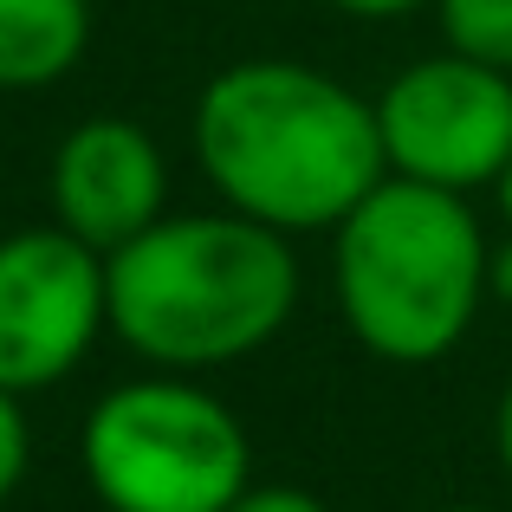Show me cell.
<instances>
[{
  "instance_id": "6da1fadb",
  "label": "cell",
  "mask_w": 512,
  "mask_h": 512,
  "mask_svg": "<svg viewBox=\"0 0 512 512\" xmlns=\"http://www.w3.org/2000/svg\"><path fill=\"white\" fill-rule=\"evenodd\" d=\"M195 163L273 234L338 227L389 175L376 104L299 59H240L195 98Z\"/></svg>"
},
{
  "instance_id": "7a4b0ae2",
  "label": "cell",
  "mask_w": 512,
  "mask_h": 512,
  "mask_svg": "<svg viewBox=\"0 0 512 512\" xmlns=\"http://www.w3.org/2000/svg\"><path fill=\"white\" fill-rule=\"evenodd\" d=\"M111 331L156 370H221L253 357L299 305L286 234L247 214H163L104 260Z\"/></svg>"
},
{
  "instance_id": "3957f363",
  "label": "cell",
  "mask_w": 512,
  "mask_h": 512,
  "mask_svg": "<svg viewBox=\"0 0 512 512\" xmlns=\"http://www.w3.org/2000/svg\"><path fill=\"white\" fill-rule=\"evenodd\" d=\"M331 234L338 312L370 357L435 363L467 338L487 299V234L461 195L383 175Z\"/></svg>"
},
{
  "instance_id": "277c9868",
  "label": "cell",
  "mask_w": 512,
  "mask_h": 512,
  "mask_svg": "<svg viewBox=\"0 0 512 512\" xmlns=\"http://www.w3.org/2000/svg\"><path fill=\"white\" fill-rule=\"evenodd\" d=\"M104 512H227L253 487L247 428L188 376H137L91 402L78 435Z\"/></svg>"
},
{
  "instance_id": "5b68a950",
  "label": "cell",
  "mask_w": 512,
  "mask_h": 512,
  "mask_svg": "<svg viewBox=\"0 0 512 512\" xmlns=\"http://www.w3.org/2000/svg\"><path fill=\"white\" fill-rule=\"evenodd\" d=\"M376 137L389 175L448 195L487 188L512 163V78L461 52L415 59L376 98Z\"/></svg>"
},
{
  "instance_id": "8992f818",
  "label": "cell",
  "mask_w": 512,
  "mask_h": 512,
  "mask_svg": "<svg viewBox=\"0 0 512 512\" xmlns=\"http://www.w3.org/2000/svg\"><path fill=\"white\" fill-rule=\"evenodd\" d=\"M104 325L111 286L98 247L65 234L59 221L0 240V389H52L85 363Z\"/></svg>"
},
{
  "instance_id": "52a82bcc",
  "label": "cell",
  "mask_w": 512,
  "mask_h": 512,
  "mask_svg": "<svg viewBox=\"0 0 512 512\" xmlns=\"http://www.w3.org/2000/svg\"><path fill=\"white\" fill-rule=\"evenodd\" d=\"M163 201H169L163 150L130 117H91L52 156V214L65 234L98 247L104 260L130 247L143 227L163 221Z\"/></svg>"
},
{
  "instance_id": "ba28073f",
  "label": "cell",
  "mask_w": 512,
  "mask_h": 512,
  "mask_svg": "<svg viewBox=\"0 0 512 512\" xmlns=\"http://www.w3.org/2000/svg\"><path fill=\"white\" fill-rule=\"evenodd\" d=\"M91 46V0H0V91H39Z\"/></svg>"
},
{
  "instance_id": "9c48e42d",
  "label": "cell",
  "mask_w": 512,
  "mask_h": 512,
  "mask_svg": "<svg viewBox=\"0 0 512 512\" xmlns=\"http://www.w3.org/2000/svg\"><path fill=\"white\" fill-rule=\"evenodd\" d=\"M448 52L512 78V0H435Z\"/></svg>"
},
{
  "instance_id": "30bf717a",
  "label": "cell",
  "mask_w": 512,
  "mask_h": 512,
  "mask_svg": "<svg viewBox=\"0 0 512 512\" xmlns=\"http://www.w3.org/2000/svg\"><path fill=\"white\" fill-rule=\"evenodd\" d=\"M26 461H33V435H26L20 396H13V389H0V506H7L13 487L26 480Z\"/></svg>"
},
{
  "instance_id": "8fae6325",
  "label": "cell",
  "mask_w": 512,
  "mask_h": 512,
  "mask_svg": "<svg viewBox=\"0 0 512 512\" xmlns=\"http://www.w3.org/2000/svg\"><path fill=\"white\" fill-rule=\"evenodd\" d=\"M227 512H331L318 493H305V487H279V480H266V487H247Z\"/></svg>"
},
{
  "instance_id": "7c38bea8",
  "label": "cell",
  "mask_w": 512,
  "mask_h": 512,
  "mask_svg": "<svg viewBox=\"0 0 512 512\" xmlns=\"http://www.w3.org/2000/svg\"><path fill=\"white\" fill-rule=\"evenodd\" d=\"M487 292L512 305V234L500 240V247H487Z\"/></svg>"
},
{
  "instance_id": "4fadbf2b",
  "label": "cell",
  "mask_w": 512,
  "mask_h": 512,
  "mask_svg": "<svg viewBox=\"0 0 512 512\" xmlns=\"http://www.w3.org/2000/svg\"><path fill=\"white\" fill-rule=\"evenodd\" d=\"M338 13H357V20H402V13H415L422 0H331Z\"/></svg>"
},
{
  "instance_id": "5bb4252c",
  "label": "cell",
  "mask_w": 512,
  "mask_h": 512,
  "mask_svg": "<svg viewBox=\"0 0 512 512\" xmlns=\"http://www.w3.org/2000/svg\"><path fill=\"white\" fill-rule=\"evenodd\" d=\"M493 441H500V461H506V474H512V383H506V396H500V415H493Z\"/></svg>"
},
{
  "instance_id": "9a60e30c",
  "label": "cell",
  "mask_w": 512,
  "mask_h": 512,
  "mask_svg": "<svg viewBox=\"0 0 512 512\" xmlns=\"http://www.w3.org/2000/svg\"><path fill=\"white\" fill-rule=\"evenodd\" d=\"M493 188H500V214H506V227H512V163H506V175Z\"/></svg>"
},
{
  "instance_id": "2e32d148",
  "label": "cell",
  "mask_w": 512,
  "mask_h": 512,
  "mask_svg": "<svg viewBox=\"0 0 512 512\" xmlns=\"http://www.w3.org/2000/svg\"><path fill=\"white\" fill-rule=\"evenodd\" d=\"M448 512H480V506H448Z\"/></svg>"
}]
</instances>
